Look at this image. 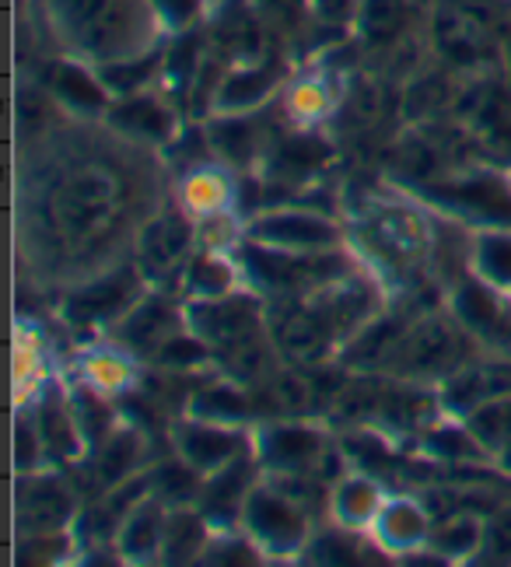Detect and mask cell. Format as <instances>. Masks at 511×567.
<instances>
[{
  "mask_svg": "<svg viewBox=\"0 0 511 567\" xmlns=\"http://www.w3.org/2000/svg\"><path fill=\"white\" fill-rule=\"evenodd\" d=\"M207 539V515L190 508H168L165 515V536H162V557L168 564L196 560Z\"/></svg>",
  "mask_w": 511,
  "mask_h": 567,
  "instance_id": "20",
  "label": "cell"
},
{
  "mask_svg": "<svg viewBox=\"0 0 511 567\" xmlns=\"http://www.w3.org/2000/svg\"><path fill=\"white\" fill-rule=\"evenodd\" d=\"M47 8L63 47L102 63L147 53L159 18L151 0H47Z\"/></svg>",
  "mask_w": 511,
  "mask_h": 567,
  "instance_id": "1",
  "label": "cell"
},
{
  "mask_svg": "<svg viewBox=\"0 0 511 567\" xmlns=\"http://www.w3.org/2000/svg\"><path fill=\"white\" fill-rule=\"evenodd\" d=\"M144 487H147V480H130V484H116V491L109 494L102 505L92 512V526H95V533L99 536H113V533H120L123 529V522L130 518V512L137 508V497L144 494Z\"/></svg>",
  "mask_w": 511,
  "mask_h": 567,
  "instance_id": "29",
  "label": "cell"
},
{
  "mask_svg": "<svg viewBox=\"0 0 511 567\" xmlns=\"http://www.w3.org/2000/svg\"><path fill=\"white\" fill-rule=\"evenodd\" d=\"M193 333L211 343L214 351L228 354V361H246L256 354V340H259V312L256 301L249 298H196L190 309Z\"/></svg>",
  "mask_w": 511,
  "mask_h": 567,
  "instance_id": "4",
  "label": "cell"
},
{
  "mask_svg": "<svg viewBox=\"0 0 511 567\" xmlns=\"http://www.w3.org/2000/svg\"><path fill=\"white\" fill-rule=\"evenodd\" d=\"M165 501L162 497H147L144 505H137L130 512V518L123 522V529L116 533L120 550L130 560H151L154 554H162V536H165V515L162 512Z\"/></svg>",
  "mask_w": 511,
  "mask_h": 567,
  "instance_id": "18",
  "label": "cell"
},
{
  "mask_svg": "<svg viewBox=\"0 0 511 567\" xmlns=\"http://www.w3.org/2000/svg\"><path fill=\"white\" fill-rule=\"evenodd\" d=\"M232 284H235L232 267L221 256H214V252L196 256L193 267H190V277H186V288L196 298H221V295L232 291Z\"/></svg>",
  "mask_w": 511,
  "mask_h": 567,
  "instance_id": "31",
  "label": "cell"
},
{
  "mask_svg": "<svg viewBox=\"0 0 511 567\" xmlns=\"http://www.w3.org/2000/svg\"><path fill=\"white\" fill-rule=\"evenodd\" d=\"M242 518H246L249 536L259 543V550H270V554L298 550L308 533L305 505H298V501L280 487H253L246 497V508H242Z\"/></svg>",
  "mask_w": 511,
  "mask_h": 567,
  "instance_id": "6",
  "label": "cell"
},
{
  "mask_svg": "<svg viewBox=\"0 0 511 567\" xmlns=\"http://www.w3.org/2000/svg\"><path fill=\"white\" fill-rule=\"evenodd\" d=\"M137 434L130 431H120L113 434V439L105 442L102 455H99V476L102 484H120V480L133 470V463H137Z\"/></svg>",
  "mask_w": 511,
  "mask_h": 567,
  "instance_id": "35",
  "label": "cell"
},
{
  "mask_svg": "<svg viewBox=\"0 0 511 567\" xmlns=\"http://www.w3.org/2000/svg\"><path fill=\"white\" fill-rule=\"evenodd\" d=\"M249 491H253V466L246 460H232L228 466L211 473L204 497H200V512H204L207 522H214V526L232 522L242 508H246Z\"/></svg>",
  "mask_w": 511,
  "mask_h": 567,
  "instance_id": "14",
  "label": "cell"
},
{
  "mask_svg": "<svg viewBox=\"0 0 511 567\" xmlns=\"http://www.w3.org/2000/svg\"><path fill=\"white\" fill-rule=\"evenodd\" d=\"M425 449L431 455H438V460H473V455H480V442L473 439V434H459V431H431L425 439Z\"/></svg>",
  "mask_w": 511,
  "mask_h": 567,
  "instance_id": "41",
  "label": "cell"
},
{
  "mask_svg": "<svg viewBox=\"0 0 511 567\" xmlns=\"http://www.w3.org/2000/svg\"><path fill=\"white\" fill-rule=\"evenodd\" d=\"M326 105H329V95H326V89H323L319 81H305V84H298V89L292 92V109H295L298 116H305V120L323 116Z\"/></svg>",
  "mask_w": 511,
  "mask_h": 567,
  "instance_id": "42",
  "label": "cell"
},
{
  "mask_svg": "<svg viewBox=\"0 0 511 567\" xmlns=\"http://www.w3.org/2000/svg\"><path fill=\"white\" fill-rule=\"evenodd\" d=\"M371 298L361 284H337L329 280L313 291L308 301H298L284 309L277 319V343L287 358L316 361L333 343L354 340L368 326Z\"/></svg>",
  "mask_w": 511,
  "mask_h": 567,
  "instance_id": "3",
  "label": "cell"
},
{
  "mask_svg": "<svg viewBox=\"0 0 511 567\" xmlns=\"http://www.w3.org/2000/svg\"><path fill=\"white\" fill-rule=\"evenodd\" d=\"M39 439L57 460H74V455L84 449V439L78 431L71 406H60V403H47L39 410Z\"/></svg>",
  "mask_w": 511,
  "mask_h": 567,
  "instance_id": "26",
  "label": "cell"
},
{
  "mask_svg": "<svg viewBox=\"0 0 511 567\" xmlns=\"http://www.w3.org/2000/svg\"><path fill=\"white\" fill-rule=\"evenodd\" d=\"M154 68H159V53H137V56H126V60H113V63H102V84L105 89H113L120 95H133L141 89V84L154 74Z\"/></svg>",
  "mask_w": 511,
  "mask_h": 567,
  "instance_id": "30",
  "label": "cell"
},
{
  "mask_svg": "<svg viewBox=\"0 0 511 567\" xmlns=\"http://www.w3.org/2000/svg\"><path fill=\"white\" fill-rule=\"evenodd\" d=\"M399 21H403V4H399V0H361V32L365 35L389 39Z\"/></svg>",
  "mask_w": 511,
  "mask_h": 567,
  "instance_id": "39",
  "label": "cell"
},
{
  "mask_svg": "<svg viewBox=\"0 0 511 567\" xmlns=\"http://www.w3.org/2000/svg\"><path fill=\"white\" fill-rule=\"evenodd\" d=\"M501 466H504V470H511V442L501 449Z\"/></svg>",
  "mask_w": 511,
  "mask_h": 567,
  "instance_id": "48",
  "label": "cell"
},
{
  "mask_svg": "<svg viewBox=\"0 0 511 567\" xmlns=\"http://www.w3.org/2000/svg\"><path fill=\"white\" fill-rule=\"evenodd\" d=\"M259 460L274 473H316L319 463L329 460V452L319 431L298 424H274L259 434Z\"/></svg>",
  "mask_w": 511,
  "mask_h": 567,
  "instance_id": "12",
  "label": "cell"
},
{
  "mask_svg": "<svg viewBox=\"0 0 511 567\" xmlns=\"http://www.w3.org/2000/svg\"><path fill=\"white\" fill-rule=\"evenodd\" d=\"M74 515V497L53 476H25L18 484V526L29 536H53Z\"/></svg>",
  "mask_w": 511,
  "mask_h": 567,
  "instance_id": "10",
  "label": "cell"
},
{
  "mask_svg": "<svg viewBox=\"0 0 511 567\" xmlns=\"http://www.w3.org/2000/svg\"><path fill=\"white\" fill-rule=\"evenodd\" d=\"M473 267L480 270L483 284L511 291V235H504L501 228L483 231L473 249Z\"/></svg>",
  "mask_w": 511,
  "mask_h": 567,
  "instance_id": "27",
  "label": "cell"
},
{
  "mask_svg": "<svg viewBox=\"0 0 511 567\" xmlns=\"http://www.w3.org/2000/svg\"><path fill=\"white\" fill-rule=\"evenodd\" d=\"M71 413H74V421H78L81 439L88 442L84 449L102 445V439L109 434V427H113V413H109V406L95 396L92 389L78 392L74 403H71Z\"/></svg>",
  "mask_w": 511,
  "mask_h": 567,
  "instance_id": "33",
  "label": "cell"
},
{
  "mask_svg": "<svg viewBox=\"0 0 511 567\" xmlns=\"http://www.w3.org/2000/svg\"><path fill=\"white\" fill-rule=\"evenodd\" d=\"M249 243L284 252H333L340 228L313 210H270L249 225Z\"/></svg>",
  "mask_w": 511,
  "mask_h": 567,
  "instance_id": "8",
  "label": "cell"
},
{
  "mask_svg": "<svg viewBox=\"0 0 511 567\" xmlns=\"http://www.w3.org/2000/svg\"><path fill=\"white\" fill-rule=\"evenodd\" d=\"M456 316L480 337H491L501 326L498 298L487 291L483 284H466V288L456 295Z\"/></svg>",
  "mask_w": 511,
  "mask_h": 567,
  "instance_id": "28",
  "label": "cell"
},
{
  "mask_svg": "<svg viewBox=\"0 0 511 567\" xmlns=\"http://www.w3.org/2000/svg\"><path fill=\"white\" fill-rule=\"evenodd\" d=\"M425 533H428V518L417 501H392V505L379 512V539L389 550H407L425 539Z\"/></svg>",
  "mask_w": 511,
  "mask_h": 567,
  "instance_id": "24",
  "label": "cell"
},
{
  "mask_svg": "<svg viewBox=\"0 0 511 567\" xmlns=\"http://www.w3.org/2000/svg\"><path fill=\"white\" fill-rule=\"evenodd\" d=\"M50 89L60 102L74 109H102L105 105V84L99 74H88L81 63H53L50 68Z\"/></svg>",
  "mask_w": 511,
  "mask_h": 567,
  "instance_id": "22",
  "label": "cell"
},
{
  "mask_svg": "<svg viewBox=\"0 0 511 567\" xmlns=\"http://www.w3.org/2000/svg\"><path fill=\"white\" fill-rule=\"evenodd\" d=\"M116 337L133 351H162L175 337V316L162 298H144L126 316H120Z\"/></svg>",
  "mask_w": 511,
  "mask_h": 567,
  "instance_id": "15",
  "label": "cell"
},
{
  "mask_svg": "<svg viewBox=\"0 0 511 567\" xmlns=\"http://www.w3.org/2000/svg\"><path fill=\"white\" fill-rule=\"evenodd\" d=\"M326 158V147L316 144V141H287L284 151L277 155V172H284V176H308L313 168H319V162Z\"/></svg>",
  "mask_w": 511,
  "mask_h": 567,
  "instance_id": "40",
  "label": "cell"
},
{
  "mask_svg": "<svg viewBox=\"0 0 511 567\" xmlns=\"http://www.w3.org/2000/svg\"><path fill=\"white\" fill-rule=\"evenodd\" d=\"M459 361V330L446 319H428L417 330L403 333L389 358V372L399 379L446 375Z\"/></svg>",
  "mask_w": 511,
  "mask_h": 567,
  "instance_id": "7",
  "label": "cell"
},
{
  "mask_svg": "<svg viewBox=\"0 0 511 567\" xmlns=\"http://www.w3.org/2000/svg\"><path fill=\"white\" fill-rule=\"evenodd\" d=\"M425 196L473 225H487V228L511 225V186L498 176H473L449 186H425Z\"/></svg>",
  "mask_w": 511,
  "mask_h": 567,
  "instance_id": "9",
  "label": "cell"
},
{
  "mask_svg": "<svg viewBox=\"0 0 511 567\" xmlns=\"http://www.w3.org/2000/svg\"><path fill=\"white\" fill-rule=\"evenodd\" d=\"M238 449L242 445L232 431L207 421H196L180 431V452L196 473H217L221 466H228L235 460Z\"/></svg>",
  "mask_w": 511,
  "mask_h": 567,
  "instance_id": "16",
  "label": "cell"
},
{
  "mask_svg": "<svg viewBox=\"0 0 511 567\" xmlns=\"http://www.w3.org/2000/svg\"><path fill=\"white\" fill-rule=\"evenodd\" d=\"M487 554L498 560H511V508L504 515H498V522L491 526V536H487Z\"/></svg>",
  "mask_w": 511,
  "mask_h": 567,
  "instance_id": "45",
  "label": "cell"
},
{
  "mask_svg": "<svg viewBox=\"0 0 511 567\" xmlns=\"http://www.w3.org/2000/svg\"><path fill=\"white\" fill-rule=\"evenodd\" d=\"M151 4L159 11V21H165L168 29H186L204 0H151Z\"/></svg>",
  "mask_w": 511,
  "mask_h": 567,
  "instance_id": "43",
  "label": "cell"
},
{
  "mask_svg": "<svg viewBox=\"0 0 511 567\" xmlns=\"http://www.w3.org/2000/svg\"><path fill=\"white\" fill-rule=\"evenodd\" d=\"M47 221L74 246H99L120 225V179L105 162H71L47 186Z\"/></svg>",
  "mask_w": 511,
  "mask_h": 567,
  "instance_id": "2",
  "label": "cell"
},
{
  "mask_svg": "<svg viewBox=\"0 0 511 567\" xmlns=\"http://www.w3.org/2000/svg\"><path fill=\"white\" fill-rule=\"evenodd\" d=\"M109 123H113L120 134L144 137V141H172V130H175L168 109L147 95H123V102L109 109Z\"/></svg>",
  "mask_w": 511,
  "mask_h": 567,
  "instance_id": "17",
  "label": "cell"
},
{
  "mask_svg": "<svg viewBox=\"0 0 511 567\" xmlns=\"http://www.w3.org/2000/svg\"><path fill=\"white\" fill-rule=\"evenodd\" d=\"M193 225L180 210H168L162 217L144 225L141 243H137V267L144 280H162L168 277L175 267L183 264V256L190 252L193 243Z\"/></svg>",
  "mask_w": 511,
  "mask_h": 567,
  "instance_id": "11",
  "label": "cell"
},
{
  "mask_svg": "<svg viewBox=\"0 0 511 567\" xmlns=\"http://www.w3.org/2000/svg\"><path fill=\"white\" fill-rule=\"evenodd\" d=\"M186 204L196 210V214H221L228 204V183L217 176V172H207L200 168L186 179Z\"/></svg>",
  "mask_w": 511,
  "mask_h": 567,
  "instance_id": "36",
  "label": "cell"
},
{
  "mask_svg": "<svg viewBox=\"0 0 511 567\" xmlns=\"http://www.w3.org/2000/svg\"><path fill=\"white\" fill-rule=\"evenodd\" d=\"M470 434L483 445V452H501L511 442V396H494L466 413Z\"/></svg>",
  "mask_w": 511,
  "mask_h": 567,
  "instance_id": "25",
  "label": "cell"
},
{
  "mask_svg": "<svg viewBox=\"0 0 511 567\" xmlns=\"http://www.w3.org/2000/svg\"><path fill=\"white\" fill-rule=\"evenodd\" d=\"M333 512H337L340 526H347V529L368 526V522L379 518V512H382L379 487L365 476H347L337 487V497H333Z\"/></svg>",
  "mask_w": 511,
  "mask_h": 567,
  "instance_id": "23",
  "label": "cell"
},
{
  "mask_svg": "<svg viewBox=\"0 0 511 567\" xmlns=\"http://www.w3.org/2000/svg\"><path fill=\"white\" fill-rule=\"evenodd\" d=\"M308 557H313V560H326V564H347L354 557V550L347 547L344 539L323 536L319 543H313V547H308Z\"/></svg>",
  "mask_w": 511,
  "mask_h": 567,
  "instance_id": "46",
  "label": "cell"
},
{
  "mask_svg": "<svg viewBox=\"0 0 511 567\" xmlns=\"http://www.w3.org/2000/svg\"><path fill=\"white\" fill-rule=\"evenodd\" d=\"M277 81V63H263V68H242L217 84V105L221 113H246L270 95Z\"/></svg>",
  "mask_w": 511,
  "mask_h": 567,
  "instance_id": "19",
  "label": "cell"
},
{
  "mask_svg": "<svg viewBox=\"0 0 511 567\" xmlns=\"http://www.w3.org/2000/svg\"><path fill=\"white\" fill-rule=\"evenodd\" d=\"M88 379H92V385H102V389H120L130 372L123 368L120 358H92V364H88Z\"/></svg>",
  "mask_w": 511,
  "mask_h": 567,
  "instance_id": "44",
  "label": "cell"
},
{
  "mask_svg": "<svg viewBox=\"0 0 511 567\" xmlns=\"http://www.w3.org/2000/svg\"><path fill=\"white\" fill-rule=\"evenodd\" d=\"M214 144L228 162H249L256 151V130L249 120H242L238 113H228V120H221L214 126Z\"/></svg>",
  "mask_w": 511,
  "mask_h": 567,
  "instance_id": "34",
  "label": "cell"
},
{
  "mask_svg": "<svg viewBox=\"0 0 511 567\" xmlns=\"http://www.w3.org/2000/svg\"><path fill=\"white\" fill-rule=\"evenodd\" d=\"M196 470L186 466H165L159 476H154V487H159V497L165 501V508H183L186 501L196 497Z\"/></svg>",
  "mask_w": 511,
  "mask_h": 567,
  "instance_id": "37",
  "label": "cell"
},
{
  "mask_svg": "<svg viewBox=\"0 0 511 567\" xmlns=\"http://www.w3.org/2000/svg\"><path fill=\"white\" fill-rule=\"evenodd\" d=\"M133 305H137V277L130 270H120V274H109V277L84 284V288L71 298V305H67V312H71L78 322H105V319L126 316Z\"/></svg>",
  "mask_w": 511,
  "mask_h": 567,
  "instance_id": "13",
  "label": "cell"
},
{
  "mask_svg": "<svg viewBox=\"0 0 511 567\" xmlns=\"http://www.w3.org/2000/svg\"><path fill=\"white\" fill-rule=\"evenodd\" d=\"M246 270H249V280L259 284L263 291L295 295V291L323 288V284L337 280L340 259L329 252H284V249L253 243L246 249Z\"/></svg>",
  "mask_w": 511,
  "mask_h": 567,
  "instance_id": "5",
  "label": "cell"
},
{
  "mask_svg": "<svg viewBox=\"0 0 511 567\" xmlns=\"http://www.w3.org/2000/svg\"><path fill=\"white\" fill-rule=\"evenodd\" d=\"M480 543V522L477 518H456L449 526H441L435 533V547L446 557H466L473 554Z\"/></svg>",
  "mask_w": 511,
  "mask_h": 567,
  "instance_id": "38",
  "label": "cell"
},
{
  "mask_svg": "<svg viewBox=\"0 0 511 567\" xmlns=\"http://www.w3.org/2000/svg\"><path fill=\"white\" fill-rule=\"evenodd\" d=\"M35 431L25 424V421H18V466H25V452L32 455V463H35Z\"/></svg>",
  "mask_w": 511,
  "mask_h": 567,
  "instance_id": "47",
  "label": "cell"
},
{
  "mask_svg": "<svg viewBox=\"0 0 511 567\" xmlns=\"http://www.w3.org/2000/svg\"><path fill=\"white\" fill-rule=\"evenodd\" d=\"M375 228V246L392 264H407L420 249H425V228L417 225V217L410 214H382L379 221H371Z\"/></svg>",
  "mask_w": 511,
  "mask_h": 567,
  "instance_id": "21",
  "label": "cell"
},
{
  "mask_svg": "<svg viewBox=\"0 0 511 567\" xmlns=\"http://www.w3.org/2000/svg\"><path fill=\"white\" fill-rule=\"evenodd\" d=\"M193 413L196 421H207V424H225V421H242L246 417V396L235 389H204L200 396H193Z\"/></svg>",
  "mask_w": 511,
  "mask_h": 567,
  "instance_id": "32",
  "label": "cell"
}]
</instances>
